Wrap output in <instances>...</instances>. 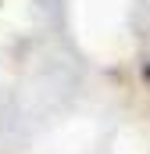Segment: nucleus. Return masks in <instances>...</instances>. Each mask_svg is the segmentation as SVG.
<instances>
[{"mask_svg": "<svg viewBox=\"0 0 150 154\" xmlns=\"http://www.w3.org/2000/svg\"><path fill=\"white\" fill-rule=\"evenodd\" d=\"M147 75H150V68H147Z\"/></svg>", "mask_w": 150, "mask_h": 154, "instance_id": "f257e3e1", "label": "nucleus"}]
</instances>
